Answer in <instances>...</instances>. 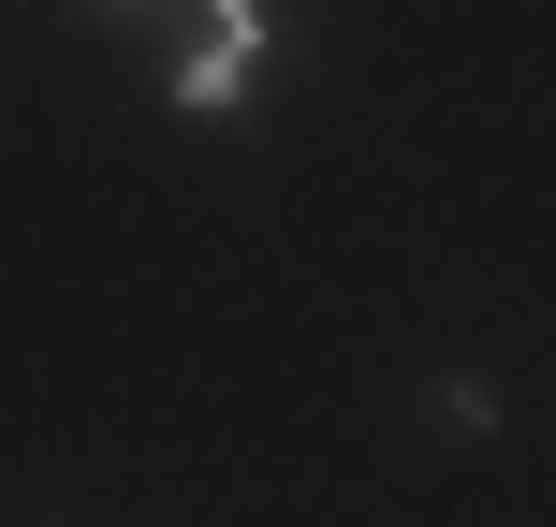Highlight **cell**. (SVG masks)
<instances>
[{"instance_id": "1", "label": "cell", "mask_w": 556, "mask_h": 527, "mask_svg": "<svg viewBox=\"0 0 556 527\" xmlns=\"http://www.w3.org/2000/svg\"><path fill=\"white\" fill-rule=\"evenodd\" d=\"M250 74H264V0H205L191 59H176V103H191V117H220Z\"/></svg>"}]
</instances>
